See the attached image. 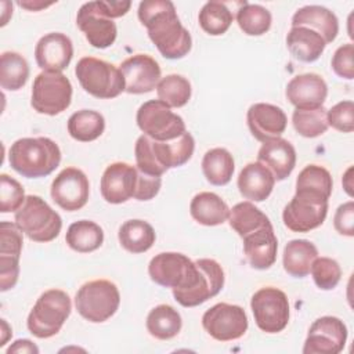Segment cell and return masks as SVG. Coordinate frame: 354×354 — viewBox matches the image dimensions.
Segmentation results:
<instances>
[{"label":"cell","mask_w":354,"mask_h":354,"mask_svg":"<svg viewBox=\"0 0 354 354\" xmlns=\"http://www.w3.org/2000/svg\"><path fill=\"white\" fill-rule=\"evenodd\" d=\"M138 19L147 28L148 37L167 59L185 57L192 47L189 32L177 17L169 0H144L138 6Z\"/></svg>","instance_id":"cell-1"},{"label":"cell","mask_w":354,"mask_h":354,"mask_svg":"<svg viewBox=\"0 0 354 354\" xmlns=\"http://www.w3.org/2000/svg\"><path fill=\"white\" fill-rule=\"evenodd\" d=\"M194 149L195 140L189 131L170 141H156L141 134L134 147L136 166L147 174L160 177L169 169L185 165L191 159Z\"/></svg>","instance_id":"cell-2"},{"label":"cell","mask_w":354,"mask_h":354,"mask_svg":"<svg viewBox=\"0 0 354 354\" xmlns=\"http://www.w3.org/2000/svg\"><path fill=\"white\" fill-rule=\"evenodd\" d=\"M8 162L18 174L26 178H40L59 166L61 149L48 137H25L11 145Z\"/></svg>","instance_id":"cell-3"},{"label":"cell","mask_w":354,"mask_h":354,"mask_svg":"<svg viewBox=\"0 0 354 354\" xmlns=\"http://www.w3.org/2000/svg\"><path fill=\"white\" fill-rule=\"evenodd\" d=\"M72 303L66 292L48 289L39 296L28 315V329L39 339H48L57 335L66 318L71 315Z\"/></svg>","instance_id":"cell-4"},{"label":"cell","mask_w":354,"mask_h":354,"mask_svg":"<svg viewBox=\"0 0 354 354\" xmlns=\"http://www.w3.org/2000/svg\"><path fill=\"white\" fill-rule=\"evenodd\" d=\"M17 227L35 242L55 239L62 228L61 216L37 195H28L22 206L15 212Z\"/></svg>","instance_id":"cell-5"},{"label":"cell","mask_w":354,"mask_h":354,"mask_svg":"<svg viewBox=\"0 0 354 354\" xmlns=\"http://www.w3.org/2000/svg\"><path fill=\"white\" fill-rule=\"evenodd\" d=\"M148 274L155 283L163 288H171L173 295H178L195 286L199 277V267L183 253L163 252L151 259Z\"/></svg>","instance_id":"cell-6"},{"label":"cell","mask_w":354,"mask_h":354,"mask_svg":"<svg viewBox=\"0 0 354 354\" xmlns=\"http://www.w3.org/2000/svg\"><path fill=\"white\" fill-rule=\"evenodd\" d=\"M76 77L86 93L100 100H111L124 91V79L113 64L95 57H83L75 68Z\"/></svg>","instance_id":"cell-7"},{"label":"cell","mask_w":354,"mask_h":354,"mask_svg":"<svg viewBox=\"0 0 354 354\" xmlns=\"http://www.w3.org/2000/svg\"><path fill=\"white\" fill-rule=\"evenodd\" d=\"M120 293L108 279H94L83 283L75 296L77 313L88 322L100 324L109 319L119 308Z\"/></svg>","instance_id":"cell-8"},{"label":"cell","mask_w":354,"mask_h":354,"mask_svg":"<svg viewBox=\"0 0 354 354\" xmlns=\"http://www.w3.org/2000/svg\"><path fill=\"white\" fill-rule=\"evenodd\" d=\"M328 199L321 192L296 188L282 212L283 224L293 232H308L319 227L328 214Z\"/></svg>","instance_id":"cell-9"},{"label":"cell","mask_w":354,"mask_h":354,"mask_svg":"<svg viewBox=\"0 0 354 354\" xmlns=\"http://www.w3.org/2000/svg\"><path fill=\"white\" fill-rule=\"evenodd\" d=\"M71 101L72 84L62 72L43 71L35 77L30 105L37 113L55 116L64 112Z\"/></svg>","instance_id":"cell-10"},{"label":"cell","mask_w":354,"mask_h":354,"mask_svg":"<svg viewBox=\"0 0 354 354\" xmlns=\"http://www.w3.org/2000/svg\"><path fill=\"white\" fill-rule=\"evenodd\" d=\"M136 120L140 130L156 141H170L187 131L183 118L160 100L144 102L137 111Z\"/></svg>","instance_id":"cell-11"},{"label":"cell","mask_w":354,"mask_h":354,"mask_svg":"<svg viewBox=\"0 0 354 354\" xmlns=\"http://www.w3.org/2000/svg\"><path fill=\"white\" fill-rule=\"evenodd\" d=\"M250 308L259 329L266 333L282 332L289 322V301L285 292L266 286L254 292Z\"/></svg>","instance_id":"cell-12"},{"label":"cell","mask_w":354,"mask_h":354,"mask_svg":"<svg viewBox=\"0 0 354 354\" xmlns=\"http://www.w3.org/2000/svg\"><path fill=\"white\" fill-rule=\"evenodd\" d=\"M202 326L214 340L231 342L245 335L248 317L241 306L217 303L202 315Z\"/></svg>","instance_id":"cell-13"},{"label":"cell","mask_w":354,"mask_h":354,"mask_svg":"<svg viewBox=\"0 0 354 354\" xmlns=\"http://www.w3.org/2000/svg\"><path fill=\"white\" fill-rule=\"evenodd\" d=\"M347 342L346 324L332 315H325L313 322L308 329L303 353L304 354H339Z\"/></svg>","instance_id":"cell-14"},{"label":"cell","mask_w":354,"mask_h":354,"mask_svg":"<svg viewBox=\"0 0 354 354\" xmlns=\"http://www.w3.org/2000/svg\"><path fill=\"white\" fill-rule=\"evenodd\" d=\"M53 201L66 212L80 210L88 201L90 183L77 167H65L53 180L50 189Z\"/></svg>","instance_id":"cell-15"},{"label":"cell","mask_w":354,"mask_h":354,"mask_svg":"<svg viewBox=\"0 0 354 354\" xmlns=\"http://www.w3.org/2000/svg\"><path fill=\"white\" fill-rule=\"evenodd\" d=\"M199 277L194 288L184 293L173 295L183 307H196L209 299L217 296L224 286L223 267L213 259H198Z\"/></svg>","instance_id":"cell-16"},{"label":"cell","mask_w":354,"mask_h":354,"mask_svg":"<svg viewBox=\"0 0 354 354\" xmlns=\"http://www.w3.org/2000/svg\"><path fill=\"white\" fill-rule=\"evenodd\" d=\"M76 25L84 33L88 44L95 48L111 47L116 40V24L102 14L98 1L84 3L79 8Z\"/></svg>","instance_id":"cell-17"},{"label":"cell","mask_w":354,"mask_h":354,"mask_svg":"<svg viewBox=\"0 0 354 354\" xmlns=\"http://www.w3.org/2000/svg\"><path fill=\"white\" fill-rule=\"evenodd\" d=\"M119 71L124 79V91L129 94L149 93L160 80V66L148 54H136L126 58Z\"/></svg>","instance_id":"cell-18"},{"label":"cell","mask_w":354,"mask_h":354,"mask_svg":"<svg viewBox=\"0 0 354 354\" xmlns=\"http://www.w3.org/2000/svg\"><path fill=\"white\" fill-rule=\"evenodd\" d=\"M138 183V169L126 162L111 163L101 177V195L112 205H119L134 198Z\"/></svg>","instance_id":"cell-19"},{"label":"cell","mask_w":354,"mask_h":354,"mask_svg":"<svg viewBox=\"0 0 354 354\" xmlns=\"http://www.w3.org/2000/svg\"><path fill=\"white\" fill-rule=\"evenodd\" d=\"M246 122L252 136L257 141L266 142L282 136L288 124V118L282 108L272 104L257 102L248 109Z\"/></svg>","instance_id":"cell-20"},{"label":"cell","mask_w":354,"mask_h":354,"mask_svg":"<svg viewBox=\"0 0 354 354\" xmlns=\"http://www.w3.org/2000/svg\"><path fill=\"white\" fill-rule=\"evenodd\" d=\"M73 57L72 40L59 32H51L40 37L35 47L36 64L47 72H62Z\"/></svg>","instance_id":"cell-21"},{"label":"cell","mask_w":354,"mask_h":354,"mask_svg":"<svg viewBox=\"0 0 354 354\" xmlns=\"http://www.w3.org/2000/svg\"><path fill=\"white\" fill-rule=\"evenodd\" d=\"M285 94L296 108H317L326 100L328 84L318 73H303L289 80Z\"/></svg>","instance_id":"cell-22"},{"label":"cell","mask_w":354,"mask_h":354,"mask_svg":"<svg viewBox=\"0 0 354 354\" xmlns=\"http://www.w3.org/2000/svg\"><path fill=\"white\" fill-rule=\"evenodd\" d=\"M243 239V253L256 270H267L277 260L278 239L274 234L272 224L248 234Z\"/></svg>","instance_id":"cell-23"},{"label":"cell","mask_w":354,"mask_h":354,"mask_svg":"<svg viewBox=\"0 0 354 354\" xmlns=\"http://www.w3.org/2000/svg\"><path fill=\"white\" fill-rule=\"evenodd\" d=\"M257 162L264 165L277 181H282L290 176L296 166L295 147L281 137L266 141L259 149Z\"/></svg>","instance_id":"cell-24"},{"label":"cell","mask_w":354,"mask_h":354,"mask_svg":"<svg viewBox=\"0 0 354 354\" xmlns=\"http://www.w3.org/2000/svg\"><path fill=\"white\" fill-rule=\"evenodd\" d=\"M236 184L245 199L263 202L271 195L275 178L264 165L260 162H250L241 170Z\"/></svg>","instance_id":"cell-25"},{"label":"cell","mask_w":354,"mask_h":354,"mask_svg":"<svg viewBox=\"0 0 354 354\" xmlns=\"http://www.w3.org/2000/svg\"><path fill=\"white\" fill-rule=\"evenodd\" d=\"M304 26L322 36L325 43H332L339 33V19L329 8L322 6H304L292 17V28Z\"/></svg>","instance_id":"cell-26"},{"label":"cell","mask_w":354,"mask_h":354,"mask_svg":"<svg viewBox=\"0 0 354 354\" xmlns=\"http://www.w3.org/2000/svg\"><path fill=\"white\" fill-rule=\"evenodd\" d=\"M189 213L195 221L206 227L220 225L228 220V205L214 192H199L189 203Z\"/></svg>","instance_id":"cell-27"},{"label":"cell","mask_w":354,"mask_h":354,"mask_svg":"<svg viewBox=\"0 0 354 354\" xmlns=\"http://www.w3.org/2000/svg\"><path fill=\"white\" fill-rule=\"evenodd\" d=\"M286 47L297 61L314 62L324 53L326 43L317 32L304 26H296L290 28L286 36Z\"/></svg>","instance_id":"cell-28"},{"label":"cell","mask_w":354,"mask_h":354,"mask_svg":"<svg viewBox=\"0 0 354 354\" xmlns=\"http://www.w3.org/2000/svg\"><path fill=\"white\" fill-rule=\"evenodd\" d=\"M317 257L318 249L313 242L307 239H292L283 249V270L295 278H304L310 274L311 264Z\"/></svg>","instance_id":"cell-29"},{"label":"cell","mask_w":354,"mask_h":354,"mask_svg":"<svg viewBox=\"0 0 354 354\" xmlns=\"http://www.w3.org/2000/svg\"><path fill=\"white\" fill-rule=\"evenodd\" d=\"M119 243L130 253L138 254L149 250L155 243L156 234L152 225L144 220L134 218L124 221L118 232Z\"/></svg>","instance_id":"cell-30"},{"label":"cell","mask_w":354,"mask_h":354,"mask_svg":"<svg viewBox=\"0 0 354 354\" xmlns=\"http://www.w3.org/2000/svg\"><path fill=\"white\" fill-rule=\"evenodd\" d=\"M145 325L149 335L155 339L169 340L180 333L183 319L174 307L169 304H159L149 311Z\"/></svg>","instance_id":"cell-31"},{"label":"cell","mask_w":354,"mask_h":354,"mask_svg":"<svg viewBox=\"0 0 354 354\" xmlns=\"http://www.w3.org/2000/svg\"><path fill=\"white\" fill-rule=\"evenodd\" d=\"M65 241L68 246L75 252L90 253L102 245L104 231L94 221L79 220L68 227Z\"/></svg>","instance_id":"cell-32"},{"label":"cell","mask_w":354,"mask_h":354,"mask_svg":"<svg viewBox=\"0 0 354 354\" xmlns=\"http://www.w3.org/2000/svg\"><path fill=\"white\" fill-rule=\"evenodd\" d=\"M235 170V162L225 148H212L202 159V171L212 185H225L231 181Z\"/></svg>","instance_id":"cell-33"},{"label":"cell","mask_w":354,"mask_h":354,"mask_svg":"<svg viewBox=\"0 0 354 354\" xmlns=\"http://www.w3.org/2000/svg\"><path fill=\"white\" fill-rule=\"evenodd\" d=\"M105 130L104 116L93 109H80L68 119L69 136L80 142L97 140Z\"/></svg>","instance_id":"cell-34"},{"label":"cell","mask_w":354,"mask_h":354,"mask_svg":"<svg viewBox=\"0 0 354 354\" xmlns=\"http://www.w3.org/2000/svg\"><path fill=\"white\" fill-rule=\"evenodd\" d=\"M228 223L241 238L271 224L270 218L249 201L239 202L230 209Z\"/></svg>","instance_id":"cell-35"},{"label":"cell","mask_w":354,"mask_h":354,"mask_svg":"<svg viewBox=\"0 0 354 354\" xmlns=\"http://www.w3.org/2000/svg\"><path fill=\"white\" fill-rule=\"evenodd\" d=\"M29 77L28 61L15 51H4L0 55V86L7 91L22 88Z\"/></svg>","instance_id":"cell-36"},{"label":"cell","mask_w":354,"mask_h":354,"mask_svg":"<svg viewBox=\"0 0 354 354\" xmlns=\"http://www.w3.org/2000/svg\"><path fill=\"white\" fill-rule=\"evenodd\" d=\"M198 21L207 35L220 36L230 29L234 21V12L224 1H207L201 8Z\"/></svg>","instance_id":"cell-37"},{"label":"cell","mask_w":354,"mask_h":354,"mask_svg":"<svg viewBox=\"0 0 354 354\" xmlns=\"http://www.w3.org/2000/svg\"><path fill=\"white\" fill-rule=\"evenodd\" d=\"M236 22L245 35L261 36L271 28L272 17L266 7L242 1L236 10Z\"/></svg>","instance_id":"cell-38"},{"label":"cell","mask_w":354,"mask_h":354,"mask_svg":"<svg viewBox=\"0 0 354 354\" xmlns=\"http://www.w3.org/2000/svg\"><path fill=\"white\" fill-rule=\"evenodd\" d=\"M326 111L322 106L317 108H296L292 113V123L295 130L306 137V138H315L322 136L328 130V119Z\"/></svg>","instance_id":"cell-39"},{"label":"cell","mask_w":354,"mask_h":354,"mask_svg":"<svg viewBox=\"0 0 354 354\" xmlns=\"http://www.w3.org/2000/svg\"><path fill=\"white\" fill-rule=\"evenodd\" d=\"M156 93L159 100L170 108H181L191 98V83L187 77L171 73L159 80Z\"/></svg>","instance_id":"cell-40"},{"label":"cell","mask_w":354,"mask_h":354,"mask_svg":"<svg viewBox=\"0 0 354 354\" xmlns=\"http://www.w3.org/2000/svg\"><path fill=\"white\" fill-rule=\"evenodd\" d=\"M296 188L313 189L329 198L333 188V180L325 167L318 165H307L296 178Z\"/></svg>","instance_id":"cell-41"},{"label":"cell","mask_w":354,"mask_h":354,"mask_svg":"<svg viewBox=\"0 0 354 354\" xmlns=\"http://www.w3.org/2000/svg\"><path fill=\"white\" fill-rule=\"evenodd\" d=\"M311 275L315 285L322 290H332L342 278L339 263L330 257H317L311 264Z\"/></svg>","instance_id":"cell-42"},{"label":"cell","mask_w":354,"mask_h":354,"mask_svg":"<svg viewBox=\"0 0 354 354\" xmlns=\"http://www.w3.org/2000/svg\"><path fill=\"white\" fill-rule=\"evenodd\" d=\"M24 187L8 174L0 176V212H17L25 202Z\"/></svg>","instance_id":"cell-43"},{"label":"cell","mask_w":354,"mask_h":354,"mask_svg":"<svg viewBox=\"0 0 354 354\" xmlns=\"http://www.w3.org/2000/svg\"><path fill=\"white\" fill-rule=\"evenodd\" d=\"M22 234L24 232L17 227L15 223H0V257H21L24 245Z\"/></svg>","instance_id":"cell-44"},{"label":"cell","mask_w":354,"mask_h":354,"mask_svg":"<svg viewBox=\"0 0 354 354\" xmlns=\"http://www.w3.org/2000/svg\"><path fill=\"white\" fill-rule=\"evenodd\" d=\"M328 126L342 133H351L354 130V102L351 100L340 101L326 111Z\"/></svg>","instance_id":"cell-45"},{"label":"cell","mask_w":354,"mask_h":354,"mask_svg":"<svg viewBox=\"0 0 354 354\" xmlns=\"http://www.w3.org/2000/svg\"><path fill=\"white\" fill-rule=\"evenodd\" d=\"M353 57H354V44L353 43L343 44L335 51L332 61H330V66L339 77L347 79V80L354 79Z\"/></svg>","instance_id":"cell-46"},{"label":"cell","mask_w":354,"mask_h":354,"mask_svg":"<svg viewBox=\"0 0 354 354\" xmlns=\"http://www.w3.org/2000/svg\"><path fill=\"white\" fill-rule=\"evenodd\" d=\"M335 230L346 236H354V202L348 201L336 209L333 217Z\"/></svg>","instance_id":"cell-47"},{"label":"cell","mask_w":354,"mask_h":354,"mask_svg":"<svg viewBox=\"0 0 354 354\" xmlns=\"http://www.w3.org/2000/svg\"><path fill=\"white\" fill-rule=\"evenodd\" d=\"M162 178L159 176H151L138 170V183L134 199L137 201H149L155 198L160 189Z\"/></svg>","instance_id":"cell-48"},{"label":"cell","mask_w":354,"mask_h":354,"mask_svg":"<svg viewBox=\"0 0 354 354\" xmlns=\"http://www.w3.org/2000/svg\"><path fill=\"white\" fill-rule=\"evenodd\" d=\"M98 6L102 11V14L108 18H119L123 17L131 7V1L122 0V1H105V0H97Z\"/></svg>","instance_id":"cell-49"},{"label":"cell","mask_w":354,"mask_h":354,"mask_svg":"<svg viewBox=\"0 0 354 354\" xmlns=\"http://www.w3.org/2000/svg\"><path fill=\"white\" fill-rule=\"evenodd\" d=\"M11 353H35L37 354L39 353V348L37 346H35L30 340L28 339H18L15 340L8 348H7V354H11Z\"/></svg>","instance_id":"cell-50"},{"label":"cell","mask_w":354,"mask_h":354,"mask_svg":"<svg viewBox=\"0 0 354 354\" xmlns=\"http://www.w3.org/2000/svg\"><path fill=\"white\" fill-rule=\"evenodd\" d=\"M351 174H353V166H350L346 170V173L343 174V180H342L343 188L346 189L348 196H353V177H351Z\"/></svg>","instance_id":"cell-51"},{"label":"cell","mask_w":354,"mask_h":354,"mask_svg":"<svg viewBox=\"0 0 354 354\" xmlns=\"http://www.w3.org/2000/svg\"><path fill=\"white\" fill-rule=\"evenodd\" d=\"M18 4L29 11H39L40 8H46L53 3H43V1H18Z\"/></svg>","instance_id":"cell-52"}]
</instances>
